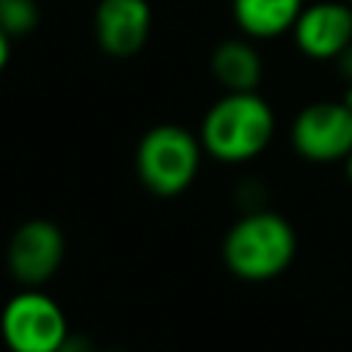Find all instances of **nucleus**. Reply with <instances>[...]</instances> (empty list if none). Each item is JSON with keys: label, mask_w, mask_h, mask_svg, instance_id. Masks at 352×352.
<instances>
[{"label": "nucleus", "mask_w": 352, "mask_h": 352, "mask_svg": "<svg viewBox=\"0 0 352 352\" xmlns=\"http://www.w3.org/2000/svg\"><path fill=\"white\" fill-rule=\"evenodd\" d=\"M275 135V113L256 91H226L201 121V146L220 162L258 157Z\"/></svg>", "instance_id": "f257e3e1"}, {"label": "nucleus", "mask_w": 352, "mask_h": 352, "mask_svg": "<svg viewBox=\"0 0 352 352\" xmlns=\"http://www.w3.org/2000/svg\"><path fill=\"white\" fill-rule=\"evenodd\" d=\"M297 253V234L292 223L270 209L245 212L223 239L226 267L250 283H264L278 278Z\"/></svg>", "instance_id": "f03ea898"}, {"label": "nucleus", "mask_w": 352, "mask_h": 352, "mask_svg": "<svg viewBox=\"0 0 352 352\" xmlns=\"http://www.w3.org/2000/svg\"><path fill=\"white\" fill-rule=\"evenodd\" d=\"M201 138L179 124L151 126L135 148V170L154 195L173 198L184 192L201 168Z\"/></svg>", "instance_id": "7ed1b4c3"}, {"label": "nucleus", "mask_w": 352, "mask_h": 352, "mask_svg": "<svg viewBox=\"0 0 352 352\" xmlns=\"http://www.w3.org/2000/svg\"><path fill=\"white\" fill-rule=\"evenodd\" d=\"M0 336L11 352H58L69 336V322L50 294L25 286L6 302Z\"/></svg>", "instance_id": "20e7f679"}, {"label": "nucleus", "mask_w": 352, "mask_h": 352, "mask_svg": "<svg viewBox=\"0 0 352 352\" xmlns=\"http://www.w3.org/2000/svg\"><path fill=\"white\" fill-rule=\"evenodd\" d=\"M66 239L58 223L47 217H30L19 223L6 248L8 272L28 289L44 286L63 264Z\"/></svg>", "instance_id": "39448f33"}, {"label": "nucleus", "mask_w": 352, "mask_h": 352, "mask_svg": "<svg viewBox=\"0 0 352 352\" xmlns=\"http://www.w3.org/2000/svg\"><path fill=\"white\" fill-rule=\"evenodd\" d=\"M292 146L311 162H338L352 151V110L338 99L305 104L292 121Z\"/></svg>", "instance_id": "423d86ee"}, {"label": "nucleus", "mask_w": 352, "mask_h": 352, "mask_svg": "<svg viewBox=\"0 0 352 352\" xmlns=\"http://www.w3.org/2000/svg\"><path fill=\"white\" fill-rule=\"evenodd\" d=\"M292 33L302 55L314 60H336L352 44V3H311L297 16Z\"/></svg>", "instance_id": "0eeeda50"}, {"label": "nucleus", "mask_w": 352, "mask_h": 352, "mask_svg": "<svg viewBox=\"0 0 352 352\" xmlns=\"http://www.w3.org/2000/svg\"><path fill=\"white\" fill-rule=\"evenodd\" d=\"M94 33L110 58L138 55L151 33L148 0H99L94 11Z\"/></svg>", "instance_id": "6e6552de"}, {"label": "nucleus", "mask_w": 352, "mask_h": 352, "mask_svg": "<svg viewBox=\"0 0 352 352\" xmlns=\"http://www.w3.org/2000/svg\"><path fill=\"white\" fill-rule=\"evenodd\" d=\"M305 0H234V19L248 38H275L289 33Z\"/></svg>", "instance_id": "1a4fd4ad"}, {"label": "nucleus", "mask_w": 352, "mask_h": 352, "mask_svg": "<svg viewBox=\"0 0 352 352\" xmlns=\"http://www.w3.org/2000/svg\"><path fill=\"white\" fill-rule=\"evenodd\" d=\"M212 74L226 91H256L261 82V55L245 38H226L212 52Z\"/></svg>", "instance_id": "9d476101"}, {"label": "nucleus", "mask_w": 352, "mask_h": 352, "mask_svg": "<svg viewBox=\"0 0 352 352\" xmlns=\"http://www.w3.org/2000/svg\"><path fill=\"white\" fill-rule=\"evenodd\" d=\"M38 16L41 11L36 0H0V28L8 33L11 41L33 33Z\"/></svg>", "instance_id": "9b49d317"}, {"label": "nucleus", "mask_w": 352, "mask_h": 352, "mask_svg": "<svg viewBox=\"0 0 352 352\" xmlns=\"http://www.w3.org/2000/svg\"><path fill=\"white\" fill-rule=\"evenodd\" d=\"M58 352H99V349L94 346V341H91L88 336L69 333V336H66V341L60 344V349H58Z\"/></svg>", "instance_id": "f8f14e48"}, {"label": "nucleus", "mask_w": 352, "mask_h": 352, "mask_svg": "<svg viewBox=\"0 0 352 352\" xmlns=\"http://www.w3.org/2000/svg\"><path fill=\"white\" fill-rule=\"evenodd\" d=\"M336 66H338V72H341V77H344V82L346 85H352V44L336 58Z\"/></svg>", "instance_id": "ddd939ff"}, {"label": "nucleus", "mask_w": 352, "mask_h": 352, "mask_svg": "<svg viewBox=\"0 0 352 352\" xmlns=\"http://www.w3.org/2000/svg\"><path fill=\"white\" fill-rule=\"evenodd\" d=\"M8 58H11V38H8V33L0 28V72L6 69Z\"/></svg>", "instance_id": "4468645a"}, {"label": "nucleus", "mask_w": 352, "mask_h": 352, "mask_svg": "<svg viewBox=\"0 0 352 352\" xmlns=\"http://www.w3.org/2000/svg\"><path fill=\"white\" fill-rule=\"evenodd\" d=\"M341 102H344V104L352 110V85H346V91H344V99H341Z\"/></svg>", "instance_id": "2eb2a0df"}, {"label": "nucleus", "mask_w": 352, "mask_h": 352, "mask_svg": "<svg viewBox=\"0 0 352 352\" xmlns=\"http://www.w3.org/2000/svg\"><path fill=\"white\" fill-rule=\"evenodd\" d=\"M346 176H349V182H352V151H349V157H346Z\"/></svg>", "instance_id": "dca6fc26"}, {"label": "nucleus", "mask_w": 352, "mask_h": 352, "mask_svg": "<svg viewBox=\"0 0 352 352\" xmlns=\"http://www.w3.org/2000/svg\"><path fill=\"white\" fill-rule=\"evenodd\" d=\"M349 3H352V0H349Z\"/></svg>", "instance_id": "f3484780"}]
</instances>
